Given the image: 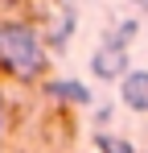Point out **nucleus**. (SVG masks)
Returning a JSON list of instances; mask_svg holds the SVG:
<instances>
[{
    "label": "nucleus",
    "instance_id": "nucleus-1",
    "mask_svg": "<svg viewBox=\"0 0 148 153\" xmlns=\"http://www.w3.org/2000/svg\"><path fill=\"white\" fill-rule=\"evenodd\" d=\"M0 66L12 79H37L45 71V42L25 21H0Z\"/></svg>",
    "mask_w": 148,
    "mask_h": 153
},
{
    "label": "nucleus",
    "instance_id": "nucleus-2",
    "mask_svg": "<svg viewBox=\"0 0 148 153\" xmlns=\"http://www.w3.org/2000/svg\"><path fill=\"white\" fill-rule=\"evenodd\" d=\"M132 21L119 29V37H107L103 46H99L95 54H91V71H95L99 79H119L123 83V75H127V42L123 37H132Z\"/></svg>",
    "mask_w": 148,
    "mask_h": 153
},
{
    "label": "nucleus",
    "instance_id": "nucleus-3",
    "mask_svg": "<svg viewBox=\"0 0 148 153\" xmlns=\"http://www.w3.org/2000/svg\"><path fill=\"white\" fill-rule=\"evenodd\" d=\"M119 95L132 112H148V71H127L119 83Z\"/></svg>",
    "mask_w": 148,
    "mask_h": 153
},
{
    "label": "nucleus",
    "instance_id": "nucleus-4",
    "mask_svg": "<svg viewBox=\"0 0 148 153\" xmlns=\"http://www.w3.org/2000/svg\"><path fill=\"white\" fill-rule=\"evenodd\" d=\"M49 95L62 100V103H74V108H86V103H91V91H86L78 79H53V83H49Z\"/></svg>",
    "mask_w": 148,
    "mask_h": 153
},
{
    "label": "nucleus",
    "instance_id": "nucleus-5",
    "mask_svg": "<svg viewBox=\"0 0 148 153\" xmlns=\"http://www.w3.org/2000/svg\"><path fill=\"white\" fill-rule=\"evenodd\" d=\"M95 145H99V149H103V153H136V149H132V145H119L115 137H95Z\"/></svg>",
    "mask_w": 148,
    "mask_h": 153
},
{
    "label": "nucleus",
    "instance_id": "nucleus-6",
    "mask_svg": "<svg viewBox=\"0 0 148 153\" xmlns=\"http://www.w3.org/2000/svg\"><path fill=\"white\" fill-rule=\"evenodd\" d=\"M0 137H4V100H0Z\"/></svg>",
    "mask_w": 148,
    "mask_h": 153
}]
</instances>
